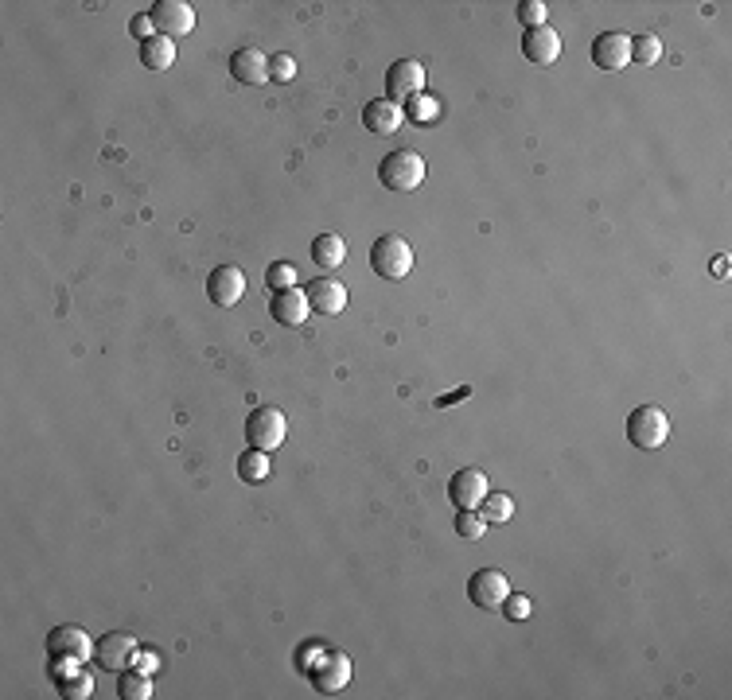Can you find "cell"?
<instances>
[{"instance_id": "obj_10", "label": "cell", "mask_w": 732, "mask_h": 700, "mask_svg": "<svg viewBox=\"0 0 732 700\" xmlns=\"http://www.w3.org/2000/svg\"><path fill=\"white\" fill-rule=\"evenodd\" d=\"M137 654H141V646H137L133 634H106V638L94 646V662L102 665L106 673H125V669H133V665H137Z\"/></svg>"}, {"instance_id": "obj_3", "label": "cell", "mask_w": 732, "mask_h": 700, "mask_svg": "<svg viewBox=\"0 0 732 700\" xmlns=\"http://www.w3.org/2000/svg\"><path fill=\"white\" fill-rule=\"evenodd\" d=\"M370 269L382 280H405L413 269V249L398 234H382L370 245Z\"/></svg>"}, {"instance_id": "obj_8", "label": "cell", "mask_w": 732, "mask_h": 700, "mask_svg": "<svg viewBox=\"0 0 732 700\" xmlns=\"http://www.w3.org/2000/svg\"><path fill=\"white\" fill-rule=\"evenodd\" d=\"M47 654L51 658H63V662H78L86 665L94 658V642H90V634L82 627H55L47 634Z\"/></svg>"}, {"instance_id": "obj_24", "label": "cell", "mask_w": 732, "mask_h": 700, "mask_svg": "<svg viewBox=\"0 0 732 700\" xmlns=\"http://www.w3.org/2000/svg\"><path fill=\"white\" fill-rule=\"evenodd\" d=\"M59 689H63V697L67 700H90L94 697V681H90L86 665H78V669H71L67 677H59Z\"/></svg>"}, {"instance_id": "obj_14", "label": "cell", "mask_w": 732, "mask_h": 700, "mask_svg": "<svg viewBox=\"0 0 732 700\" xmlns=\"http://www.w3.org/2000/svg\"><path fill=\"white\" fill-rule=\"evenodd\" d=\"M242 292H246V273H242V269H234V265L211 269V277H207V296H211V304L234 308V304L242 300Z\"/></svg>"}, {"instance_id": "obj_30", "label": "cell", "mask_w": 732, "mask_h": 700, "mask_svg": "<svg viewBox=\"0 0 732 700\" xmlns=\"http://www.w3.org/2000/svg\"><path fill=\"white\" fill-rule=\"evenodd\" d=\"M269 78H273V82H293L296 78L293 55H273V59H269Z\"/></svg>"}, {"instance_id": "obj_20", "label": "cell", "mask_w": 732, "mask_h": 700, "mask_svg": "<svg viewBox=\"0 0 732 700\" xmlns=\"http://www.w3.org/2000/svg\"><path fill=\"white\" fill-rule=\"evenodd\" d=\"M312 261H316L320 269L335 273V269L347 261V245H343V238H339V234H320V238L312 242Z\"/></svg>"}, {"instance_id": "obj_21", "label": "cell", "mask_w": 732, "mask_h": 700, "mask_svg": "<svg viewBox=\"0 0 732 700\" xmlns=\"http://www.w3.org/2000/svg\"><path fill=\"white\" fill-rule=\"evenodd\" d=\"M273 475V463H269V452H257V448H250V452L238 455V479L242 483H265Z\"/></svg>"}, {"instance_id": "obj_33", "label": "cell", "mask_w": 732, "mask_h": 700, "mask_svg": "<svg viewBox=\"0 0 732 700\" xmlns=\"http://www.w3.org/2000/svg\"><path fill=\"white\" fill-rule=\"evenodd\" d=\"M133 669H141V673H156V669H160V654H156V650H141Z\"/></svg>"}, {"instance_id": "obj_28", "label": "cell", "mask_w": 732, "mask_h": 700, "mask_svg": "<svg viewBox=\"0 0 732 700\" xmlns=\"http://www.w3.org/2000/svg\"><path fill=\"white\" fill-rule=\"evenodd\" d=\"M265 288L269 292H281V288H296V269L289 261H277L265 269Z\"/></svg>"}, {"instance_id": "obj_19", "label": "cell", "mask_w": 732, "mask_h": 700, "mask_svg": "<svg viewBox=\"0 0 732 700\" xmlns=\"http://www.w3.org/2000/svg\"><path fill=\"white\" fill-rule=\"evenodd\" d=\"M141 63L148 70H172V63H176V39L152 35L148 43H141Z\"/></svg>"}, {"instance_id": "obj_32", "label": "cell", "mask_w": 732, "mask_h": 700, "mask_svg": "<svg viewBox=\"0 0 732 700\" xmlns=\"http://www.w3.org/2000/svg\"><path fill=\"white\" fill-rule=\"evenodd\" d=\"M129 32H133V39L148 43V39L156 35V24H152V16H148V12H141V16H133V20H129Z\"/></svg>"}, {"instance_id": "obj_17", "label": "cell", "mask_w": 732, "mask_h": 700, "mask_svg": "<svg viewBox=\"0 0 732 700\" xmlns=\"http://www.w3.org/2000/svg\"><path fill=\"white\" fill-rule=\"evenodd\" d=\"M405 121L402 105H394L390 98H378V102H366L363 109V125L366 133H374V137H390V133H398Z\"/></svg>"}, {"instance_id": "obj_9", "label": "cell", "mask_w": 732, "mask_h": 700, "mask_svg": "<svg viewBox=\"0 0 732 700\" xmlns=\"http://www.w3.org/2000/svg\"><path fill=\"white\" fill-rule=\"evenodd\" d=\"M511 595V580L499 572V568H479L468 580V599L476 603L479 611H495L503 607V599Z\"/></svg>"}, {"instance_id": "obj_12", "label": "cell", "mask_w": 732, "mask_h": 700, "mask_svg": "<svg viewBox=\"0 0 732 700\" xmlns=\"http://www.w3.org/2000/svg\"><path fill=\"white\" fill-rule=\"evenodd\" d=\"M592 63L608 74H616L631 63V35L623 32H600L592 39Z\"/></svg>"}, {"instance_id": "obj_31", "label": "cell", "mask_w": 732, "mask_h": 700, "mask_svg": "<svg viewBox=\"0 0 732 700\" xmlns=\"http://www.w3.org/2000/svg\"><path fill=\"white\" fill-rule=\"evenodd\" d=\"M503 615L511 619V623H522V619H530V599L526 595L511 592L507 599H503Z\"/></svg>"}, {"instance_id": "obj_27", "label": "cell", "mask_w": 732, "mask_h": 700, "mask_svg": "<svg viewBox=\"0 0 732 700\" xmlns=\"http://www.w3.org/2000/svg\"><path fill=\"white\" fill-rule=\"evenodd\" d=\"M456 533H460L464 541H479V537L487 533L483 514H479V510H456Z\"/></svg>"}, {"instance_id": "obj_7", "label": "cell", "mask_w": 732, "mask_h": 700, "mask_svg": "<svg viewBox=\"0 0 732 700\" xmlns=\"http://www.w3.org/2000/svg\"><path fill=\"white\" fill-rule=\"evenodd\" d=\"M148 16H152V24H156V35L183 39V35L195 32V8H191L187 0H156Z\"/></svg>"}, {"instance_id": "obj_29", "label": "cell", "mask_w": 732, "mask_h": 700, "mask_svg": "<svg viewBox=\"0 0 732 700\" xmlns=\"http://www.w3.org/2000/svg\"><path fill=\"white\" fill-rule=\"evenodd\" d=\"M546 16H549V8L542 0H522V4H518V20H522L526 28H542Z\"/></svg>"}, {"instance_id": "obj_1", "label": "cell", "mask_w": 732, "mask_h": 700, "mask_svg": "<svg viewBox=\"0 0 732 700\" xmlns=\"http://www.w3.org/2000/svg\"><path fill=\"white\" fill-rule=\"evenodd\" d=\"M425 172H429V164H425L421 152H413V148H398V152L382 156V164H378L382 187H386V191H398V195L417 191V187L425 183Z\"/></svg>"}, {"instance_id": "obj_15", "label": "cell", "mask_w": 732, "mask_h": 700, "mask_svg": "<svg viewBox=\"0 0 732 700\" xmlns=\"http://www.w3.org/2000/svg\"><path fill=\"white\" fill-rule=\"evenodd\" d=\"M522 55H526V63H534V67H549V63L561 55V35L553 32L549 24H542V28H526V32H522Z\"/></svg>"}, {"instance_id": "obj_6", "label": "cell", "mask_w": 732, "mask_h": 700, "mask_svg": "<svg viewBox=\"0 0 732 700\" xmlns=\"http://www.w3.org/2000/svg\"><path fill=\"white\" fill-rule=\"evenodd\" d=\"M417 94H425V67L417 59H398L386 70V98L394 105H405Z\"/></svg>"}, {"instance_id": "obj_23", "label": "cell", "mask_w": 732, "mask_h": 700, "mask_svg": "<svg viewBox=\"0 0 732 700\" xmlns=\"http://www.w3.org/2000/svg\"><path fill=\"white\" fill-rule=\"evenodd\" d=\"M117 693L125 700H148L152 697V673H141V669H125L121 681H117Z\"/></svg>"}, {"instance_id": "obj_11", "label": "cell", "mask_w": 732, "mask_h": 700, "mask_svg": "<svg viewBox=\"0 0 732 700\" xmlns=\"http://www.w3.org/2000/svg\"><path fill=\"white\" fill-rule=\"evenodd\" d=\"M487 475L479 471V467H460L452 479H448V498H452V506L456 510H479V502L487 498Z\"/></svg>"}, {"instance_id": "obj_26", "label": "cell", "mask_w": 732, "mask_h": 700, "mask_svg": "<svg viewBox=\"0 0 732 700\" xmlns=\"http://www.w3.org/2000/svg\"><path fill=\"white\" fill-rule=\"evenodd\" d=\"M402 113L409 117V121H417V125H429V121H437L440 117V102L433 98V94H417L413 102L402 105Z\"/></svg>"}, {"instance_id": "obj_13", "label": "cell", "mask_w": 732, "mask_h": 700, "mask_svg": "<svg viewBox=\"0 0 732 700\" xmlns=\"http://www.w3.org/2000/svg\"><path fill=\"white\" fill-rule=\"evenodd\" d=\"M304 296H308V308L316 315H339L347 308V288L335 277H316L304 284Z\"/></svg>"}, {"instance_id": "obj_16", "label": "cell", "mask_w": 732, "mask_h": 700, "mask_svg": "<svg viewBox=\"0 0 732 700\" xmlns=\"http://www.w3.org/2000/svg\"><path fill=\"white\" fill-rule=\"evenodd\" d=\"M269 312H273V319H277L281 327H300L312 308H308V296H304L300 288H281V292L269 296Z\"/></svg>"}, {"instance_id": "obj_18", "label": "cell", "mask_w": 732, "mask_h": 700, "mask_svg": "<svg viewBox=\"0 0 732 700\" xmlns=\"http://www.w3.org/2000/svg\"><path fill=\"white\" fill-rule=\"evenodd\" d=\"M230 74L246 86H261V82H269V55L257 47H242L230 55Z\"/></svg>"}, {"instance_id": "obj_22", "label": "cell", "mask_w": 732, "mask_h": 700, "mask_svg": "<svg viewBox=\"0 0 732 700\" xmlns=\"http://www.w3.org/2000/svg\"><path fill=\"white\" fill-rule=\"evenodd\" d=\"M479 514L487 525H507L514 518V498L503 490H487V498L479 502Z\"/></svg>"}, {"instance_id": "obj_2", "label": "cell", "mask_w": 732, "mask_h": 700, "mask_svg": "<svg viewBox=\"0 0 732 700\" xmlns=\"http://www.w3.org/2000/svg\"><path fill=\"white\" fill-rule=\"evenodd\" d=\"M670 436V417L662 413L659 405H639L631 417H627V444L639 448V452H655L666 444Z\"/></svg>"}, {"instance_id": "obj_4", "label": "cell", "mask_w": 732, "mask_h": 700, "mask_svg": "<svg viewBox=\"0 0 732 700\" xmlns=\"http://www.w3.org/2000/svg\"><path fill=\"white\" fill-rule=\"evenodd\" d=\"M285 436H289V420L273 405H261L246 417V440L257 452H277L285 444Z\"/></svg>"}, {"instance_id": "obj_5", "label": "cell", "mask_w": 732, "mask_h": 700, "mask_svg": "<svg viewBox=\"0 0 732 700\" xmlns=\"http://www.w3.org/2000/svg\"><path fill=\"white\" fill-rule=\"evenodd\" d=\"M308 673V681H312V689L316 693H324V697H335V693H343L347 689V681H351V658L347 654H331V650H320L316 654V662L304 669Z\"/></svg>"}, {"instance_id": "obj_25", "label": "cell", "mask_w": 732, "mask_h": 700, "mask_svg": "<svg viewBox=\"0 0 732 700\" xmlns=\"http://www.w3.org/2000/svg\"><path fill=\"white\" fill-rule=\"evenodd\" d=\"M662 59V39L659 35H635L631 39V63H639V67H655Z\"/></svg>"}]
</instances>
